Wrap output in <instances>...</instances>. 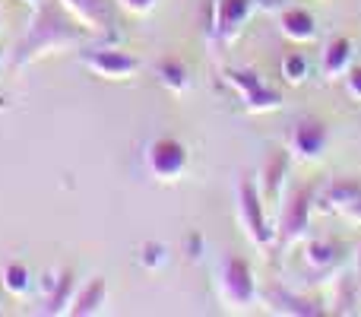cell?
<instances>
[{
    "instance_id": "1",
    "label": "cell",
    "mask_w": 361,
    "mask_h": 317,
    "mask_svg": "<svg viewBox=\"0 0 361 317\" xmlns=\"http://www.w3.org/2000/svg\"><path fill=\"white\" fill-rule=\"evenodd\" d=\"M82 35H86V25L76 23L57 0H38L32 6L29 29H25L23 42L16 44L13 64L16 67H29V64L42 61V57L70 51L82 42Z\"/></svg>"
},
{
    "instance_id": "2",
    "label": "cell",
    "mask_w": 361,
    "mask_h": 317,
    "mask_svg": "<svg viewBox=\"0 0 361 317\" xmlns=\"http://www.w3.org/2000/svg\"><path fill=\"white\" fill-rule=\"evenodd\" d=\"M238 219H241V229L247 232V238L257 248H269L276 241V229H269L267 216V200H263L254 178L238 181Z\"/></svg>"
},
{
    "instance_id": "3",
    "label": "cell",
    "mask_w": 361,
    "mask_h": 317,
    "mask_svg": "<svg viewBox=\"0 0 361 317\" xmlns=\"http://www.w3.org/2000/svg\"><path fill=\"white\" fill-rule=\"evenodd\" d=\"M219 295L228 308H250L257 301V280L244 257L228 254L222 261V267H219Z\"/></svg>"
},
{
    "instance_id": "4",
    "label": "cell",
    "mask_w": 361,
    "mask_h": 317,
    "mask_svg": "<svg viewBox=\"0 0 361 317\" xmlns=\"http://www.w3.org/2000/svg\"><path fill=\"white\" fill-rule=\"evenodd\" d=\"M143 159H146V172L156 181H165V184L180 181L187 165H190V152H187V146L175 137H156L146 146Z\"/></svg>"
},
{
    "instance_id": "5",
    "label": "cell",
    "mask_w": 361,
    "mask_h": 317,
    "mask_svg": "<svg viewBox=\"0 0 361 317\" xmlns=\"http://www.w3.org/2000/svg\"><path fill=\"white\" fill-rule=\"evenodd\" d=\"M228 86L238 92V99L244 102L250 114H263V112H276L282 108V92L263 83V76H257L254 70H225Z\"/></svg>"
},
{
    "instance_id": "6",
    "label": "cell",
    "mask_w": 361,
    "mask_h": 317,
    "mask_svg": "<svg viewBox=\"0 0 361 317\" xmlns=\"http://www.w3.org/2000/svg\"><path fill=\"white\" fill-rule=\"evenodd\" d=\"M311 213H314V187L301 184L288 193V200L279 210V241L282 244H295L298 238L307 235L311 229Z\"/></svg>"
},
{
    "instance_id": "7",
    "label": "cell",
    "mask_w": 361,
    "mask_h": 317,
    "mask_svg": "<svg viewBox=\"0 0 361 317\" xmlns=\"http://www.w3.org/2000/svg\"><path fill=\"white\" fill-rule=\"evenodd\" d=\"M82 64H86L89 73H95L99 80H111V83L133 80L140 73V57H133L130 51H121V48L82 51Z\"/></svg>"
},
{
    "instance_id": "8",
    "label": "cell",
    "mask_w": 361,
    "mask_h": 317,
    "mask_svg": "<svg viewBox=\"0 0 361 317\" xmlns=\"http://www.w3.org/2000/svg\"><path fill=\"white\" fill-rule=\"evenodd\" d=\"M257 10V0H212V23L209 35L219 44H228L241 35V29L247 25L250 13Z\"/></svg>"
},
{
    "instance_id": "9",
    "label": "cell",
    "mask_w": 361,
    "mask_h": 317,
    "mask_svg": "<svg viewBox=\"0 0 361 317\" xmlns=\"http://www.w3.org/2000/svg\"><path fill=\"white\" fill-rule=\"evenodd\" d=\"M288 143H292V152L298 159H317L320 152L326 150V143H330V131H326V124L317 118H301L298 124L292 127Z\"/></svg>"
},
{
    "instance_id": "10",
    "label": "cell",
    "mask_w": 361,
    "mask_h": 317,
    "mask_svg": "<svg viewBox=\"0 0 361 317\" xmlns=\"http://www.w3.org/2000/svg\"><path fill=\"white\" fill-rule=\"evenodd\" d=\"M42 286H44V305H42V314H48V317L67 314L70 299H73V292H76V276H73V270L48 273V276H44Z\"/></svg>"
},
{
    "instance_id": "11",
    "label": "cell",
    "mask_w": 361,
    "mask_h": 317,
    "mask_svg": "<svg viewBox=\"0 0 361 317\" xmlns=\"http://www.w3.org/2000/svg\"><path fill=\"white\" fill-rule=\"evenodd\" d=\"M326 203L345 219L361 225V181L358 178H336L326 187Z\"/></svg>"
},
{
    "instance_id": "12",
    "label": "cell",
    "mask_w": 361,
    "mask_h": 317,
    "mask_svg": "<svg viewBox=\"0 0 361 317\" xmlns=\"http://www.w3.org/2000/svg\"><path fill=\"white\" fill-rule=\"evenodd\" d=\"M279 29L292 44H307L317 38V19H314V13L305 10V6L288 4L286 10H279Z\"/></svg>"
},
{
    "instance_id": "13",
    "label": "cell",
    "mask_w": 361,
    "mask_h": 317,
    "mask_svg": "<svg viewBox=\"0 0 361 317\" xmlns=\"http://www.w3.org/2000/svg\"><path fill=\"white\" fill-rule=\"evenodd\" d=\"M105 305H108V282H105V276H92L86 286H76L67 314L70 317H92Z\"/></svg>"
},
{
    "instance_id": "14",
    "label": "cell",
    "mask_w": 361,
    "mask_h": 317,
    "mask_svg": "<svg viewBox=\"0 0 361 317\" xmlns=\"http://www.w3.org/2000/svg\"><path fill=\"white\" fill-rule=\"evenodd\" d=\"M57 4L80 25H86V29L102 32L111 25V6H108V0H57Z\"/></svg>"
},
{
    "instance_id": "15",
    "label": "cell",
    "mask_w": 361,
    "mask_h": 317,
    "mask_svg": "<svg viewBox=\"0 0 361 317\" xmlns=\"http://www.w3.org/2000/svg\"><path fill=\"white\" fill-rule=\"evenodd\" d=\"M286 174H288V150H276L273 156L267 159V165H263V200L269 203H279L282 197V184H286Z\"/></svg>"
},
{
    "instance_id": "16",
    "label": "cell",
    "mask_w": 361,
    "mask_h": 317,
    "mask_svg": "<svg viewBox=\"0 0 361 317\" xmlns=\"http://www.w3.org/2000/svg\"><path fill=\"white\" fill-rule=\"evenodd\" d=\"M156 76H159V83L175 95L190 89V70H187V64L180 61V57H162V61L156 64Z\"/></svg>"
},
{
    "instance_id": "17",
    "label": "cell",
    "mask_w": 361,
    "mask_h": 317,
    "mask_svg": "<svg viewBox=\"0 0 361 317\" xmlns=\"http://www.w3.org/2000/svg\"><path fill=\"white\" fill-rule=\"evenodd\" d=\"M269 308L282 314H298V317H314V314H324V305L311 299H301V295H292L286 289H273L269 292Z\"/></svg>"
},
{
    "instance_id": "18",
    "label": "cell",
    "mask_w": 361,
    "mask_h": 317,
    "mask_svg": "<svg viewBox=\"0 0 361 317\" xmlns=\"http://www.w3.org/2000/svg\"><path fill=\"white\" fill-rule=\"evenodd\" d=\"M352 42L345 35H336L326 42L324 48V73L326 76H343L345 70L352 67Z\"/></svg>"
},
{
    "instance_id": "19",
    "label": "cell",
    "mask_w": 361,
    "mask_h": 317,
    "mask_svg": "<svg viewBox=\"0 0 361 317\" xmlns=\"http://www.w3.org/2000/svg\"><path fill=\"white\" fill-rule=\"evenodd\" d=\"M0 280H4V289L10 295H16V299H23V295H29L32 292V270L25 267L23 261H10L4 267V273H0Z\"/></svg>"
},
{
    "instance_id": "20",
    "label": "cell",
    "mask_w": 361,
    "mask_h": 317,
    "mask_svg": "<svg viewBox=\"0 0 361 317\" xmlns=\"http://www.w3.org/2000/svg\"><path fill=\"white\" fill-rule=\"evenodd\" d=\"M307 263L311 267H324V270H330L333 263L339 261V244L336 241H314V244H307Z\"/></svg>"
},
{
    "instance_id": "21",
    "label": "cell",
    "mask_w": 361,
    "mask_h": 317,
    "mask_svg": "<svg viewBox=\"0 0 361 317\" xmlns=\"http://www.w3.org/2000/svg\"><path fill=\"white\" fill-rule=\"evenodd\" d=\"M282 76H286L288 83H305L307 80V57L305 51H288L286 57H282Z\"/></svg>"
},
{
    "instance_id": "22",
    "label": "cell",
    "mask_w": 361,
    "mask_h": 317,
    "mask_svg": "<svg viewBox=\"0 0 361 317\" xmlns=\"http://www.w3.org/2000/svg\"><path fill=\"white\" fill-rule=\"evenodd\" d=\"M140 261H143L146 270H159L165 263V244H156V241L143 244V254H140Z\"/></svg>"
},
{
    "instance_id": "23",
    "label": "cell",
    "mask_w": 361,
    "mask_h": 317,
    "mask_svg": "<svg viewBox=\"0 0 361 317\" xmlns=\"http://www.w3.org/2000/svg\"><path fill=\"white\" fill-rule=\"evenodd\" d=\"M345 92H349L355 102H361V64L345 70Z\"/></svg>"
},
{
    "instance_id": "24",
    "label": "cell",
    "mask_w": 361,
    "mask_h": 317,
    "mask_svg": "<svg viewBox=\"0 0 361 317\" xmlns=\"http://www.w3.org/2000/svg\"><path fill=\"white\" fill-rule=\"evenodd\" d=\"M121 6H124L127 13H133V16H146V13L156 10L159 0H118Z\"/></svg>"
},
{
    "instance_id": "25",
    "label": "cell",
    "mask_w": 361,
    "mask_h": 317,
    "mask_svg": "<svg viewBox=\"0 0 361 317\" xmlns=\"http://www.w3.org/2000/svg\"><path fill=\"white\" fill-rule=\"evenodd\" d=\"M257 6H267V10H286V0H257Z\"/></svg>"
},
{
    "instance_id": "26",
    "label": "cell",
    "mask_w": 361,
    "mask_h": 317,
    "mask_svg": "<svg viewBox=\"0 0 361 317\" xmlns=\"http://www.w3.org/2000/svg\"><path fill=\"white\" fill-rule=\"evenodd\" d=\"M19 4H25V6H35V4H38V0H19Z\"/></svg>"
},
{
    "instance_id": "27",
    "label": "cell",
    "mask_w": 361,
    "mask_h": 317,
    "mask_svg": "<svg viewBox=\"0 0 361 317\" xmlns=\"http://www.w3.org/2000/svg\"><path fill=\"white\" fill-rule=\"evenodd\" d=\"M0 23H4V6H0Z\"/></svg>"
}]
</instances>
